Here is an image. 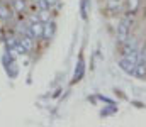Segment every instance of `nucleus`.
I'll return each mask as SVG.
<instances>
[{
  "instance_id": "1",
  "label": "nucleus",
  "mask_w": 146,
  "mask_h": 127,
  "mask_svg": "<svg viewBox=\"0 0 146 127\" xmlns=\"http://www.w3.org/2000/svg\"><path fill=\"white\" fill-rule=\"evenodd\" d=\"M42 27H44V22H41L39 19L31 20V24H29V27H27L26 34H27V36H31L33 39H39V38H42Z\"/></svg>"
},
{
  "instance_id": "6",
  "label": "nucleus",
  "mask_w": 146,
  "mask_h": 127,
  "mask_svg": "<svg viewBox=\"0 0 146 127\" xmlns=\"http://www.w3.org/2000/svg\"><path fill=\"white\" fill-rule=\"evenodd\" d=\"M5 71H7V75L10 76V78H15L17 76V73H19V68H17V63L14 61V59H10V63L5 66Z\"/></svg>"
},
{
  "instance_id": "5",
  "label": "nucleus",
  "mask_w": 146,
  "mask_h": 127,
  "mask_svg": "<svg viewBox=\"0 0 146 127\" xmlns=\"http://www.w3.org/2000/svg\"><path fill=\"white\" fill-rule=\"evenodd\" d=\"M17 41L22 44V47L29 53V51H33V47H34V39L31 38V36H27V34H24V36H21Z\"/></svg>"
},
{
  "instance_id": "12",
  "label": "nucleus",
  "mask_w": 146,
  "mask_h": 127,
  "mask_svg": "<svg viewBox=\"0 0 146 127\" xmlns=\"http://www.w3.org/2000/svg\"><path fill=\"white\" fill-rule=\"evenodd\" d=\"M46 2H48V5H49V7H53V5H56V3H58V0H46Z\"/></svg>"
},
{
  "instance_id": "11",
  "label": "nucleus",
  "mask_w": 146,
  "mask_h": 127,
  "mask_svg": "<svg viewBox=\"0 0 146 127\" xmlns=\"http://www.w3.org/2000/svg\"><path fill=\"white\" fill-rule=\"evenodd\" d=\"M39 19H41L42 22H48V20H49V10H41V12H39Z\"/></svg>"
},
{
  "instance_id": "10",
  "label": "nucleus",
  "mask_w": 146,
  "mask_h": 127,
  "mask_svg": "<svg viewBox=\"0 0 146 127\" xmlns=\"http://www.w3.org/2000/svg\"><path fill=\"white\" fill-rule=\"evenodd\" d=\"M138 5H139V0H129L127 2V7H129V12L133 14V12H136V9H138Z\"/></svg>"
},
{
  "instance_id": "4",
  "label": "nucleus",
  "mask_w": 146,
  "mask_h": 127,
  "mask_svg": "<svg viewBox=\"0 0 146 127\" xmlns=\"http://www.w3.org/2000/svg\"><path fill=\"white\" fill-rule=\"evenodd\" d=\"M54 27H56V24H54L53 20L44 22V27H42V38H44V39H51L53 34H54Z\"/></svg>"
},
{
  "instance_id": "9",
  "label": "nucleus",
  "mask_w": 146,
  "mask_h": 127,
  "mask_svg": "<svg viewBox=\"0 0 146 127\" xmlns=\"http://www.w3.org/2000/svg\"><path fill=\"white\" fill-rule=\"evenodd\" d=\"M14 9H15L17 12H22V10L26 9V3H24V0H14Z\"/></svg>"
},
{
  "instance_id": "7",
  "label": "nucleus",
  "mask_w": 146,
  "mask_h": 127,
  "mask_svg": "<svg viewBox=\"0 0 146 127\" xmlns=\"http://www.w3.org/2000/svg\"><path fill=\"white\" fill-rule=\"evenodd\" d=\"M134 75L136 76H139V78H143L146 75V64H143V63H136V70H134Z\"/></svg>"
},
{
  "instance_id": "2",
  "label": "nucleus",
  "mask_w": 146,
  "mask_h": 127,
  "mask_svg": "<svg viewBox=\"0 0 146 127\" xmlns=\"http://www.w3.org/2000/svg\"><path fill=\"white\" fill-rule=\"evenodd\" d=\"M119 66L126 71V73H133L134 75V70H136V61H133L131 58H122L119 61Z\"/></svg>"
},
{
  "instance_id": "3",
  "label": "nucleus",
  "mask_w": 146,
  "mask_h": 127,
  "mask_svg": "<svg viewBox=\"0 0 146 127\" xmlns=\"http://www.w3.org/2000/svg\"><path fill=\"white\" fill-rule=\"evenodd\" d=\"M127 26H129V19H124L117 29V39L121 42H126V39H127Z\"/></svg>"
},
{
  "instance_id": "8",
  "label": "nucleus",
  "mask_w": 146,
  "mask_h": 127,
  "mask_svg": "<svg viewBox=\"0 0 146 127\" xmlns=\"http://www.w3.org/2000/svg\"><path fill=\"white\" fill-rule=\"evenodd\" d=\"M10 17V10H9V7L7 5H0V19H3V20H7Z\"/></svg>"
}]
</instances>
